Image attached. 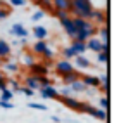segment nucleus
Masks as SVG:
<instances>
[{"instance_id": "1", "label": "nucleus", "mask_w": 126, "mask_h": 123, "mask_svg": "<svg viewBox=\"0 0 126 123\" xmlns=\"http://www.w3.org/2000/svg\"><path fill=\"white\" fill-rule=\"evenodd\" d=\"M71 2H73V0H71ZM93 9H95V7L92 5V0H81V2H73L69 14H71L73 18L90 19V16H92V11H93Z\"/></svg>"}, {"instance_id": "2", "label": "nucleus", "mask_w": 126, "mask_h": 123, "mask_svg": "<svg viewBox=\"0 0 126 123\" xmlns=\"http://www.w3.org/2000/svg\"><path fill=\"white\" fill-rule=\"evenodd\" d=\"M81 113H86V114H90L92 118H95V120H98V121H107V111H104V109H100V107H97V106H92V104H88V102H83Z\"/></svg>"}, {"instance_id": "3", "label": "nucleus", "mask_w": 126, "mask_h": 123, "mask_svg": "<svg viewBox=\"0 0 126 123\" xmlns=\"http://www.w3.org/2000/svg\"><path fill=\"white\" fill-rule=\"evenodd\" d=\"M90 21H92V23H93L95 26L109 24V14H107V11L93 9V11H92V16H90Z\"/></svg>"}, {"instance_id": "4", "label": "nucleus", "mask_w": 126, "mask_h": 123, "mask_svg": "<svg viewBox=\"0 0 126 123\" xmlns=\"http://www.w3.org/2000/svg\"><path fill=\"white\" fill-rule=\"evenodd\" d=\"M57 101H61L66 107H69L71 111H76V113H81V109H83V102L79 101V99H76V97H57Z\"/></svg>"}, {"instance_id": "5", "label": "nucleus", "mask_w": 126, "mask_h": 123, "mask_svg": "<svg viewBox=\"0 0 126 123\" xmlns=\"http://www.w3.org/2000/svg\"><path fill=\"white\" fill-rule=\"evenodd\" d=\"M73 69H76V68H74V64H73L71 61H67V59H61V61L54 62V71H55L59 76H62V75H66V73H69V71H73Z\"/></svg>"}, {"instance_id": "6", "label": "nucleus", "mask_w": 126, "mask_h": 123, "mask_svg": "<svg viewBox=\"0 0 126 123\" xmlns=\"http://www.w3.org/2000/svg\"><path fill=\"white\" fill-rule=\"evenodd\" d=\"M48 71H50V66L47 62H35L30 66V75H35V76H48Z\"/></svg>"}, {"instance_id": "7", "label": "nucleus", "mask_w": 126, "mask_h": 123, "mask_svg": "<svg viewBox=\"0 0 126 123\" xmlns=\"http://www.w3.org/2000/svg\"><path fill=\"white\" fill-rule=\"evenodd\" d=\"M59 23H61L62 30L66 31V35L73 40V38L76 37V28H74V24H73V16H71V18H66V19H61Z\"/></svg>"}, {"instance_id": "8", "label": "nucleus", "mask_w": 126, "mask_h": 123, "mask_svg": "<svg viewBox=\"0 0 126 123\" xmlns=\"http://www.w3.org/2000/svg\"><path fill=\"white\" fill-rule=\"evenodd\" d=\"M38 92H40V97H42V99H52V101H57V97H59V90H57L54 85L42 87Z\"/></svg>"}, {"instance_id": "9", "label": "nucleus", "mask_w": 126, "mask_h": 123, "mask_svg": "<svg viewBox=\"0 0 126 123\" xmlns=\"http://www.w3.org/2000/svg\"><path fill=\"white\" fill-rule=\"evenodd\" d=\"M86 50H92V52H102V47H104V42L98 38V37H90L86 42Z\"/></svg>"}, {"instance_id": "10", "label": "nucleus", "mask_w": 126, "mask_h": 123, "mask_svg": "<svg viewBox=\"0 0 126 123\" xmlns=\"http://www.w3.org/2000/svg\"><path fill=\"white\" fill-rule=\"evenodd\" d=\"M11 54H12V47H11V43L5 42L4 38H0V59L5 62V61H9Z\"/></svg>"}, {"instance_id": "11", "label": "nucleus", "mask_w": 126, "mask_h": 123, "mask_svg": "<svg viewBox=\"0 0 126 123\" xmlns=\"http://www.w3.org/2000/svg\"><path fill=\"white\" fill-rule=\"evenodd\" d=\"M9 33H11L12 37H16V38H26V37H28V30H26L21 23L12 24L11 30H9Z\"/></svg>"}, {"instance_id": "12", "label": "nucleus", "mask_w": 126, "mask_h": 123, "mask_svg": "<svg viewBox=\"0 0 126 123\" xmlns=\"http://www.w3.org/2000/svg\"><path fill=\"white\" fill-rule=\"evenodd\" d=\"M88 88H98L100 87V82H98V76H95V75H83L81 73V78H79Z\"/></svg>"}, {"instance_id": "13", "label": "nucleus", "mask_w": 126, "mask_h": 123, "mask_svg": "<svg viewBox=\"0 0 126 123\" xmlns=\"http://www.w3.org/2000/svg\"><path fill=\"white\" fill-rule=\"evenodd\" d=\"M61 78H62V83H64V85H71V83H74L76 80H79V78H81V71L73 69V71H69V73L62 75Z\"/></svg>"}, {"instance_id": "14", "label": "nucleus", "mask_w": 126, "mask_h": 123, "mask_svg": "<svg viewBox=\"0 0 126 123\" xmlns=\"http://www.w3.org/2000/svg\"><path fill=\"white\" fill-rule=\"evenodd\" d=\"M47 47H48V42H47V40H36V42L33 43V47H31V52H33L36 57H40V56L45 52Z\"/></svg>"}, {"instance_id": "15", "label": "nucleus", "mask_w": 126, "mask_h": 123, "mask_svg": "<svg viewBox=\"0 0 126 123\" xmlns=\"http://www.w3.org/2000/svg\"><path fill=\"white\" fill-rule=\"evenodd\" d=\"M52 5H54V11H71V5L73 2L71 0H52Z\"/></svg>"}, {"instance_id": "16", "label": "nucleus", "mask_w": 126, "mask_h": 123, "mask_svg": "<svg viewBox=\"0 0 126 123\" xmlns=\"http://www.w3.org/2000/svg\"><path fill=\"white\" fill-rule=\"evenodd\" d=\"M33 37H35L36 40H47L48 30H47L45 26H42V24H36V26L33 28Z\"/></svg>"}, {"instance_id": "17", "label": "nucleus", "mask_w": 126, "mask_h": 123, "mask_svg": "<svg viewBox=\"0 0 126 123\" xmlns=\"http://www.w3.org/2000/svg\"><path fill=\"white\" fill-rule=\"evenodd\" d=\"M92 66L90 59L86 56H76L74 57V68H79V69H88Z\"/></svg>"}, {"instance_id": "18", "label": "nucleus", "mask_w": 126, "mask_h": 123, "mask_svg": "<svg viewBox=\"0 0 126 123\" xmlns=\"http://www.w3.org/2000/svg\"><path fill=\"white\" fill-rule=\"evenodd\" d=\"M24 87L31 88V90H40V83H38V78L35 75H26L24 76Z\"/></svg>"}, {"instance_id": "19", "label": "nucleus", "mask_w": 126, "mask_h": 123, "mask_svg": "<svg viewBox=\"0 0 126 123\" xmlns=\"http://www.w3.org/2000/svg\"><path fill=\"white\" fill-rule=\"evenodd\" d=\"M73 49H74V52L78 54V56H85V52H86V43L85 42H79V40H71V43H69Z\"/></svg>"}, {"instance_id": "20", "label": "nucleus", "mask_w": 126, "mask_h": 123, "mask_svg": "<svg viewBox=\"0 0 126 123\" xmlns=\"http://www.w3.org/2000/svg\"><path fill=\"white\" fill-rule=\"evenodd\" d=\"M35 4L43 11V12H54V5H52V0H35Z\"/></svg>"}, {"instance_id": "21", "label": "nucleus", "mask_w": 126, "mask_h": 123, "mask_svg": "<svg viewBox=\"0 0 126 123\" xmlns=\"http://www.w3.org/2000/svg\"><path fill=\"white\" fill-rule=\"evenodd\" d=\"M2 68H4V71L5 73H11V75H14V73H17L21 68H19V64L17 62H14V61H5L4 64H2Z\"/></svg>"}, {"instance_id": "22", "label": "nucleus", "mask_w": 126, "mask_h": 123, "mask_svg": "<svg viewBox=\"0 0 126 123\" xmlns=\"http://www.w3.org/2000/svg\"><path fill=\"white\" fill-rule=\"evenodd\" d=\"M97 37L102 42H109V24H102L97 28Z\"/></svg>"}, {"instance_id": "23", "label": "nucleus", "mask_w": 126, "mask_h": 123, "mask_svg": "<svg viewBox=\"0 0 126 123\" xmlns=\"http://www.w3.org/2000/svg\"><path fill=\"white\" fill-rule=\"evenodd\" d=\"M69 88L73 90V94H81V92H86V90H88V87H86L81 80H76L74 83H71Z\"/></svg>"}, {"instance_id": "24", "label": "nucleus", "mask_w": 126, "mask_h": 123, "mask_svg": "<svg viewBox=\"0 0 126 123\" xmlns=\"http://www.w3.org/2000/svg\"><path fill=\"white\" fill-rule=\"evenodd\" d=\"M36 62V56L33 54V52H24L23 54V64L26 66V68H30L31 64H35Z\"/></svg>"}, {"instance_id": "25", "label": "nucleus", "mask_w": 126, "mask_h": 123, "mask_svg": "<svg viewBox=\"0 0 126 123\" xmlns=\"http://www.w3.org/2000/svg\"><path fill=\"white\" fill-rule=\"evenodd\" d=\"M61 54H62V57H64V59H67V61H71V59H74V57L78 56V54L74 52V49H73L71 45H67V47H64Z\"/></svg>"}, {"instance_id": "26", "label": "nucleus", "mask_w": 126, "mask_h": 123, "mask_svg": "<svg viewBox=\"0 0 126 123\" xmlns=\"http://www.w3.org/2000/svg\"><path fill=\"white\" fill-rule=\"evenodd\" d=\"M12 97H14V92H12L9 87L0 92V101H12Z\"/></svg>"}, {"instance_id": "27", "label": "nucleus", "mask_w": 126, "mask_h": 123, "mask_svg": "<svg viewBox=\"0 0 126 123\" xmlns=\"http://www.w3.org/2000/svg\"><path fill=\"white\" fill-rule=\"evenodd\" d=\"M97 107H100V109L107 111V109H109V97H107V95L98 97V106H97Z\"/></svg>"}, {"instance_id": "28", "label": "nucleus", "mask_w": 126, "mask_h": 123, "mask_svg": "<svg viewBox=\"0 0 126 123\" xmlns=\"http://www.w3.org/2000/svg\"><path fill=\"white\" fill-rule=\"evenodd\" d=\"M97 62L107 64L109 62V52H97Z\"/></svg>"}, {"instance_id": "29", "label": "nucleus", "mask_w": 126, "mask_h": 123, "mask_svg": "<svg viewBox=\"0 0 126 123\" xmlns=\"http://www.w3.org/2000/svg\"><path fill=\"white\" fill-rule=\"evenodd\" d=\"M28 107L36 109V111H47V109H48V107H47L45 104H42V102H28Z\"/></svg>"}, {"instance_id": "30", "label": "nucleus", "mask_w": 126, "mask_h": 123, "mask_svg": "<svg viewBox=\"0 0 126 123\" xmlns=\"http://www.w3.org/2000/svg\"><path fill=\"white\" fill-rule=\"evenodd\" d=\"M52 14H54V18H57L59 21H61V19H66V18H71V14H69L67 11H54Z\"/></svg>"}, {"instance_id": "31", "label": "nucleus", "mask_w": 126, "mask_h": 123, "mask_svg": "<svg viewBox=\"0 0 126 123\" xmlns=\"http://www.w3.org/2000/svg\"><path fill=\"white\" fill-rule=\"evenodd\" d=\"M59 95H61V97H71V95H74V94H73V90L69 88V85H64V87L59 90Z\"/></svg>"}, {"instance_id": "32", "label": "nucleus", "mask_w": 126, "mask_h": 123, "mask_svg": "<svg viewBox=\"0 0 126 123\" xmlns=\"http://www.w3.org/2000/svg\"><path fill=\"white\" fill-rule=\"evenodd\" d=\"M36 78H38L40 88H42V87H48V85H52V80H50L48 76H36Z\"/></svg>"}, {"instance_id": "33", "label": "nucleus", "mask_w": 126, "mask_h": 123, "mask_svg": "<svg viewBox=\"0 0 126 123\" xmlns=\"http://www.w3.org/2000/svg\"><path fill=\"white\" fill-rule=\"evenodd\" d=\"M7 85H11L12 92H19V88H21V83L17 80H7Z\"/></svg>"}, {"instance_id": "34", "label": "nucleus", "mask_w": 126, "mask_h": 123, "mask_svg": "<svg viewBox=\"0 0 126 123\" xmlns=\"http://www.w3.org/2000/svg\"><path fill=\"white\" fill-rule=\"evenodd\" d=\"M11 7H24L28 4V0H9Z\"/></svg>"}, {"instance_id": "35", "label": "nucleus", "mask_w": 126, "mask_h": 123, "mask_svg": "<svg viewBox=\"0 0 126 123\" xmlns=\"http://www.w3.org/2000/svg\"><path fill=\"white\" fill-rule=\"evenodd\" d=\"M19 92H21L23 95H26V97H33V95H35V90H31V88H28V87H24V85L19 88Z\"/></svg>"}, {"instance_id": "36", "label": "nucleus", "mask_w": 126, "mask_h": 123, "mask_svg": "<svg viewBox=\"0 0 126 123\" xmlns=\"http://www.w3.org/2000/svg\"><path fill=\"white\" fill-rule=\"evenodd\" d=\"M45 14H47V12H43L42 9H38V11L31 16V19H33V21H40V19H43V18H45Z\"/></svg>"}, {"instance_id": "37", "label": "nucleus", "mask_w": 126, "mask_h": 123, "mask_svg": "<svg viewBox=\"0 0 126 123\" xmlns=\"http://www.w3.org/2000/svg\"><path fill=\"white\" fill-rule=\"evenodd\" d=\"M7 87H9V85H7V76L0 73V92H2L4 88H7Z\"/></svg>"}, {"instance_id": "38", "label": "nucleus", "mask_w": 126, "mask_h": 123, "mask_svg": "<svg viewBox=\"0 0 126 123\" xmlns=\"http://www.w3.org/2000/svg\"><path fill=\"white\" fill-rule=\"evenodd\" d=\"M0 107L2 109H12L14 104H12V101H0Z\"/></svg>"}, {"instance_id": "39", "label": "nucleus", "mask_w": 126, "mask_h": 123, "mask_svg": "<svg viewBox=\"0 0 126 123\" xmlns=\"http://www.w3.org/2000/svg\"><path fill=\"white\" fill-rule=\"evenodd\" d=\"M50 120H52L54 123H61V118H59V116H55V114H54V116H50Z\"/></svg>"}, {"instance_id": "40", "label": "nucleus", "mask_w": 126, "mask_h": 123, "mask_svg": "<svg viewBox=\"0 0 126 123\" xmlns=\"http://www.w3.org/2000/svg\"><path fill=\"white\" fill-rule=\"evenodd\" d=\"M4 5H7V4H5V0H0V7H4Z\"/></svg>"}, {"instance_id": "41", "label": "nucleus", "mask_w": 126, "mask_h": 123, "mask_svg": "<svg viewBox=\"0 0 126 123\" xmlns=\"http://www.w3.org/2000/svg\"><path fill=\"white\" fill-rule=\"evenodd\" d=\"M2 64H4V61H2V59H0V68H2Z\"/></svg>"}, {"instance_id": "42", "label": "nucleus", "mask_w": 126, "mask_h": 123, "mask_svg": "<svg viewBox=\"0 0 126 123\" xmlns=\"http://www.w3.org/2000/svg\"><path fill=\"white\" fill-rule=\"evenodd\" d=\"M73 2H81V0H73Z\"/></svg>"}]
</instances>
